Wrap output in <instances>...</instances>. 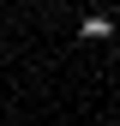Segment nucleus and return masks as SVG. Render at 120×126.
<instances>
[{"mask_svg":"<svg viewBox=\"0 0 120 126\" xmlns=\"http://www.w3.org/2000/svg\"><path fill=\"white\" fill-rule=\"evenodd\" d=\"M84 36H90V42H102V36H114V18H102V12H90V18H84Z\"/></svg>","mask_w":120,"mask_h":126,"instance_id":"1","label":"nucleus"}]
</instances>
